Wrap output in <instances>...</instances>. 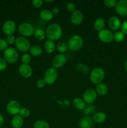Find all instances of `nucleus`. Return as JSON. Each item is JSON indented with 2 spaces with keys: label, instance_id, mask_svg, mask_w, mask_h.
I'll use <instances>...</instances> for the list:
<instances>
[{
  "label": "nucleus",
  "instance_id": "nucleus-1",
  "mask_svg": "<svg viewBox=\"0 0 127 128\" xmlns=\"http://www.w3.org/2000/svg\"><path fill=\"white\" fill-rule=\"evenodd\" d=\"M46 34L48 40L52 41H57L62 37V28L58 24L52 23L47 28Z\"/></svg>",
  "mask_w": 127,
  "mask_h": 128
},
{
  "label": "nucleus",
  "instance_id": "nucleus-2",
  "mask_svg": "<svg viewBox=\"0 0 127 128\" xmlns=\"http://www.w3.org/2000/svg\"><path fill=\"white\" fill-rule=\"evenodd\" d=\"M83 44V40L81 36L74 35L72 36L68 41V48L73 51H77L82 47Z\"/></svg>",
  "mask_w": 127,
  "mask_h": 128
},
{
  "label": "nucleus",
  "instance_id": "nucleus-3",
  "mask_svg": "<svg viewBox=\"0 0 127 128\" xmlns=\"http://www.w3.org/2000/svg\"><path fill=\"white\" fill-rule=\"evenodd\" d=\"M105 71L101 68H96L93 69L91 72L90 79L91 82H93V84H98L101 83L105 78Z\"/></svg>",
  "mask_w": 127,
  "mask_h": 128
},
{
  "label": "nucleus",
  "instance_id": "nucleus-4",
  "mask_svg": "<svg viewBox=\"0 0 127 128\" xmlns=\"http://www.w3.org/2000/svg\"><path fill=\"white\" fill-rule=\"evenodd\" d=\"M19 58V53L14 48H7L4 51V59L9 63H15Z\"/></svg>",
  "mask_w": 127,
  "mask_h": 128
},
{
  "label": "nucleus",
  "instance_id": "nucleus-5",
  "mask_svg": "<svg viewBox=\"0 0 127 128\" xmlns=\"http://www.w3.org/2000/svg\"><path fill=\"white\" fill-rule=\"evenodd\" d=\"M18 31L23 36L30 37L34 35L35 28L32 24L29 22H23L19 26Z\"/></svg>",
  "mask_w": 127,
  "mask_h": 128
},
{
  "label": "nucleus",
  "instance_id": "nucleus-6",
  "mask_svg": "<svg viewBox=\"0 0 127 128\" xmlns=\"http://www.w3.org/2000/svg\"><path fill=\"white\" fill-rule=\"evenodd\" d=\"M58 77V72L54 68H49L46 70L44 74V80L46 81L47 84H52L57 80Z\"/></svg>",
  "mask_w": 127,
  "mask_h": 128
},
{
  "label": "nucleus",
  "instance_id": "nucleus-7",
  "mask_svg": "<svg viewBox=\"0 0 127 128\" xmlns=\"http://www.w3.org/2000/svg\"><path fill=\"white\" fill-rule=\"evenodd\" d=\"M15 44L17 50L21 52H26L29 51L31 48V44L29 40L22 36L19 37L16 39Z\"/></svg>",
  "mask_w": 127,
  "mask_h": 128
},
{
  "label": "nucleus",
  "instance_id": "nucleus-8",
  "mask_svg": "<svg viewBox=\"0 0 127 128\" xmlns=\"http://www.w3.org/2000/svg\"><path fill=\"white\" fill-rule=\"evenodd\" d=\"M97 93L93 89H88L84 92L83 94V100L88 104H92L97 99Z\"/></svg>",
  "mask_w": 127,
  "mask_h": 128
},
{
  "label": "nucleus",
  "instance_id": "nucleus-9",
  "mask_svg": "<svg viewBox=\"0 0 127 128\" xmlns=\"http://www.w3.org/2000/svg\"><path fill=\"white\" fill-rule=\"evenodd\" d=\"M98 38L101 41L105 43H110L114 40L113 38V34L112 31L108 30H102L99 31L98 33Z\"/></svg>",
  "mask_w": 127,
  "mask_h": 128
},
{
  "label": "nucleus",
  "instance_id": "nucleus-10",
  "mask_svg": "<svg viewBox=\"0 0 127 128\" xmlns=\"http://www.w3.org/2000/svg\"><path fill=\"white\" fill-rule=\"evenodd\" d=\"M6 110L10 114L16 116V115L18 114L20 110H21V106L18 101H16V100H11V101H9L7 103Z\"/></svg>",
  "mask_w": 127,
  "mask_h": 128
},
{
  "label": "nucleus",
  "instance_id": "nucleus-11",
  "mask_svg": "<svg viewBox=\"0 0 127 128\" xmlns=\"http://www.w3.org/2000/svg\"><path fill=\"white\" fill-rule=\"evenodd\" d=\"M16 29V23L12 20H7L2 25V30L4 33L7 36L13 34Z\"/></svg>",
  "mask_w": 127,
  "mask_h": 128
},
{
  "label": "nucleus",
  "instance_id": "nucleus-12",
  "mask_svg": "<svg viewBox=\"0 0 127 128\" xmlns=\"http://www.w3.org/2000/svg\"><path fill=\"white\" fill-rule=\"evenodd\" d=\"M67 61V58L63 54H57L53 58L52 61V65L55 69L61 68L64 66Z\"/></svg>",
  "mask_w": 127,
  "mask_h": 128
},
{
  "label": "nucleus",
  "instance_id": "nucleus-13",
  "mask_svg": "<svg viewBox=\"0 0 127 128\" xmlns=\"http://www.w3.org/2000/svg\"><path fill=\"white\" fill-rule=\"evenodd\" d=\"M115 11L122 16H127V0H120L115 6Z\"/></svg>",
  "mask_w": 127,
  "mask_h": 128
},
{
  "label": "nucleus",
  "instance_id": "nucleus-14",
  "mask_svg": "<svg viewBox=\"0 0 127 128\" xmlns=\"http://www.w3.org/2000/svg\"><path fill=\"white\" fill-rule=\"evenodd\" d=\"M18 70L20 75L24 78H28L31 77L32 74V68L29 64H22L19 66Z\"/></svg>",
  "mask_w": 127,
  "mask_h": 128
},
{
  "label": "nucleus",
  "instance_id": "nucleus-15",
  "mask_svg": "<svg viewBox=\"0 0 127 128\" xmlns=\"http://www.w3.org/2000/svg\"><path fill=\"white\" fill-rule=\"evenodd\" d=\"M83 20V13L80 10H75L72 12L70 16V21L74 25H79L82 22Z\"/></svg>",
  "mask_w": 127,
  "mask_h": 128
},
{
  "label": "nucleus",
  "instance_id": "nucleus-16",
  "mask_svg": "<svg viewBox=\"0 0 127 128\" xmlns=\"http://www.w3.org/2000/svg\"><path fill=\"white\" fill-rule=\"evenodd\" d=\"M108 24L111 30H113V31H118V30L121 28L122 23H121L120 20L118 17H117V16H112L108 20Z\"/></svg>",
  "mask_w": 127,
  "mask_h": 128
},
{
  "label": "nucleus",
  "instance_id": "nucleus-17",
  "mask_svg": "<svg viewBox=\"0 0 127 128\" xmlns=\"http://www.w3.org/2000/svg\"><path fill=\"white\" fill-rule=\"evenodd\" d=\"M78 126L80 128H92L93 126V119L88 116H83L80 120Z\"/></svg>",
  "mask_w": 127,
  "mask_h": 128
},
{
  "label": "nucleus",
  "instance_id": "nucleus-18",
  "mask_svg": "<svg viewBox=\"0 0 127 128\" xmlns=\"http://www.w3.org/2000/svg\"><path fill=\"white\" fill-rule=\"evenodd\" d=\"M24 124V120L19 115H16L11 120V126L13 128H21Z\"/></svg>",
  "mask_w": 127,
  "mask_h": 128
},
{
  "label": "nucleus",
  "instance_id": "nucleus-19",
  "mask_svg": "<svg viewBox=\"0 0 127 128\" xmlns=\"http://www.w3.org/2000/svg\"><path fill=\"white\" fill-rule=\"evenodd\" d=\"M95 91L100 96H105L108 92V86L105 84L101 82V83L97 84Z\"/></svg>",
  "mask_w": 127,
  "mask_h": 128
},
{
  "label": "nucleus",
  "instance_id": "nucleus-20",
  "mask_svg": "<svg viewBox=\"0 0 127 128\" xmlns=\"http://www.w3.org/2000/svg\"><path fill=\"white\" fill-rule=\"evenodd\" d=\"M44 48L45 51L47 53H53L55 51V49H56V45H55V43L54 42V41L48 40L45 42Z\"/></svg>",
  "mask_w": 127,
  "mask_h": 128
},
{
  "label": "nucleus",
  "instance_id": "nucleus-21",
  "mask_svg": "<svg viewBox=\"0 0 127 128\" xmlns=\"http://www.w3.org/2000/svg\"><path fill=\"white\" fill-rule=\"evenodd\" d=\"M54 17L52 11L49 10H44L40 12V18L42 20L46 21H51Z\"/></svg>",
  "mask_w": 127,
  "mask_h": 128
},
{
  "label": "nucleus",
  "instance_id": "nucleus-22",
  "mask_svg": "<svg viewBox=\"0 0 127 128\" xmlns=\"http://www.w3.org/2000/svg\"><path fill=\"white\" fill-rule=\"evenodd\" d=\"M73 105L77 110H83L86 106V103L83 99L80 98H75L73 100Z\"/></svg>",
  "mask_w": 127,
  "mask_h": 128
},
{
  "label": "nucleus",
  "instance_id": "nucleus-23",
  "mask_svg": "<svg viewBox=\"0 0 127 128\" xmlns=\"http://www.w3.org/2000/svg\"><path fill=\"white\" fill-rule=\"evenodd\" d=\"M92 119L97 123H103L107 120V115L103 112H98L93 115Z\"/></svg>",
  "mask_w": 127,
  "mask_h": 128
},
{
  "label": "nucleus",
  "instance_id": "nucleus-24",
  "mask_svg": "<svg viewBox=\"0 0 127 128\" xmlns=\"http://www.w3.org/2000/svg\"><path fill=\"white\" fill-rule=\"evenodd\" d=\"M93 27L94 29L98 32L102 31L103 30V28L105 27V20L102 18H98L93 23Z\"/></svg>",
  "mask_w": 127,
  "mask_h": 128
},
{
  "label": "nucleus",
  "instance_id": "nucleus-25",
  "mask_svg": "<svg viewBox=\"0 0 127 128\" xmlns=\"http://www.w3.org/2000/svg\"><path fill=\"white\" fill-rule=\"evenodd\" d=\"M34 36L35 38H36L37 41H42L46 38V32H45L43 30H42V29L41 28H37L36 29V30H35Z\"/></svg>",
  "mask_w": 127,
  "mask_h": 128
},
{
  "label": "nucleus",
  "instance_id": "nucleus-26",
  "mask_svg": "<svg viewBox=\"0 0 127 128\" xmlns=\"http://www.w3.org/2000/svg\"><path fill=\"white\" fill-rule=\"evenodd\" d=\"M29 52L31 55L34 56H39L42 54V50L41 46L38 45H33L29 49Z\"/></svg>",
  "mask_w": 127,
  "mask_h": 128
},
{
  "label": "nucleus",
  "instance_id": "nucleus-27",
  "mask_svg": "<svg viewBox=\"0 0 127 128\" xmlns=\"http://www.w3.org/2000/svg\"><path fill=\"white\" fill-rule=\"evenodd\" d=\"M34 128H49V124L45 120H39L34 123Z\"/></svg>",
  "mask_w": 127,
  "mask_h": 128
},
{
  "label": "nucleus",
  "instance_id": "nucleus-28",
  "mask_svg": "<svg viewBox=\"0 0 127 128\" xmlns=\"http://www.w3.org/2000/svg\"><path fill=\"white\" fill-rule=\"evenodd\" d=\"M125 34L122 31H118L113 34V38L114 40L117 42H120L124 40Z\"/></svg>",
  "mask_w": 127,
  "mask_h": 128
},
{
  "label": "nucleus",
  "instance_id": "nucleus-29",
  "mask_svg": "<svg viewBox=\"0 0 127 128\" xmlns=\"http://www.w3.org/2000/svg\"><path fill=\"white\" fill-rule=\"evenodd\" d=\"M56 49H57V51L61 53H63L65 52L68 49V45L64 42H60L57 44V46H56Z\"/></svg>",
  "mask_w": 127,
  "mask_h": 128
},
{
  "label": "nucleus",
  "instance_id": "nucleus-30",
  "mask_svg": "<svg viewBox=\"0 0 127 128\" xmlns=\"http://www.w3.org/2000/svg\"><path fill=\"white\" fill-rule=\"evenodd\" d=\"M95 111V107L93 105L89 104L87 106H85V108H84V110H83V114L86 116H88V115L91 114L93 113V112Z\"/></svg>",
  "mask_w": 127,
  "mask_h": 128
},
{
  "label": "nucleus",
  "instance_id": "nucleus-31",
  "mask_svg": "<svg viewBox=\"0 0 127 128\" xmlns=\"http://www.w3.org/2000/svg\"><path fill=\"white\" fill-rule=\"evenodd\" d=\"M19 115L22 118H26L30 115V111L27 108H22L20 110Z\"/></svg>",
  "mask_w": 127,
  "mask_h": 128
},
{
  "label": "nucleus",
  "instance_id": "nucleus-32",
  "mask_svg": "<svg viewBox=\"0 0 127 128\" xmlns=\"http://www.w3.org/2000/svg\"><path fill=\"white\" fill-rule=\"evenodd\" d=\"M31 61V57L30 54L26 53L24 54L21 57V61H22V64H29Z\"/></svg>",
  "mask_w": 127,
  "mask_h": 128
},
{
  "label": "nucleus",
  "instance_id": "nucleus-33",
  "mask_svg": "<svg viewBox=\"0 0 127 128\" xmlns=\"http://www.w3.org/2000/svg\"><path fill=\"white\" fill-rule=\"evenodd\" d=\"M117 2L115 0H105L104 4L107 8H112L115 7Z\"/></svg>",
  "mask_w": 127,
  "mask_h": 128
},
{
  "label": "nucleus",
  "instance_id": "nucleus-34",
  "mask_svg": "<svg viewBox=\"0 0 127 128\" xmlns=\"http://www.w3.org/2000/svg\"><path fill=\"white\" fill-rule=\"evenodd\" d=\"M7 42L6 40L0 38V51H5L7 48Z\"/></svg>",
  "mask_w": 127,
  "mask_h": 128
},
{
  "label": "nucleus",
  "instance_id": "nucleus-35",
  "mask_svg": "<svg viewBox=\"0 0 127 128\" xmlns=\"http://www.w3.org/2000/svg\"><path fill=\"white\" fill-rule=\"evenodd\" d=\"M46 84H47L44 79H40V80H37V81L36 82V86L40 89L44 88L46 86Z\"/></svg>",
  "mask_w": 127,
  "mask_h": 128
},
{
  "label": "nucleus",
  "instance_id": "nucleus-36",
  "mask_svg": "<svg viewBox=\"0 0 127 128\" xmlns=\"http://www.w3.org/2000/svg\"><path fill=\"white\" fill-rule=\"evenodd\" d=\"M7 67V62L4 58H0V71H4Z\"/></svg>",
  "mask_w": 127,
  "mask_h": 128
},
{
  "label": "nucleus",
  "instance_id": "nucleus-37",
  "mask_svg": "<svg viewBox=\"0 0 127 128\" xmlns=\"http://www.w3.org/2000/svg\"><path fill=\"white\" fill-rule=\"evenodd\" d=\"M66 8H67V10L69 12H73V11H75V4L73 2H67V5H66Z\"/></svg>",
  "mask_w": 127,
  "mask_h": 128
},
{
  "label": "nucleus",
  "instance_id": "nucleus-38",
  "mask_svg": "<svg viewBox=\"0 0 127 128\" xmlns=\"http://www.w3.org/2000/svg\"><path fill=\"white\" fill-rule=\"evenodd\" d=\"M44 1L42 0H33L32 1V4L34 7L36 8H41L43 4Z\"/></svg>",
  "mask_w": 127,
  "mask_h": 128
},
{
  "label": "nucleus",
  "instance_id": "nucleus-39",
  "mask_svg": "<svg viewBox=\"0 0 127 128\" xmlns=\"http://www.w3.org/2000/svg\"><path fill=\"white\" fill-rule=\"evenodd\" d=\"M16 38L13 34L8 35L6 38V41H7V44H12L16 42Z\"/></svg>",
  "mask_w": 127,
  "mask_h": 128
},
{
  "label": "nucleus",
  "instance_id": "nucleus-40",
  "mask_svg": "<svg viewBox=\"0 0 127 128\" xmlns=\"http://www.w3.org/2000/svg\"><path fill=\"white\" fill-rule=\"evenodd\" d=\"M121 31L123 32L125 34H127V21H124L121 25Z\"/></svg>",
  "mask_w": 127,
  "mask_h": 128
},
{
  "label": "nucleus",
  "instance_id": "nucleus-41",
  "mask_svg": "<svg viewBox=\"0 0 127 128\" xmlns=\"http://www.w3.org/2000/svg\"><path fill=\"white\" fill-rule=\"evenodd\" d=\"M52 13H53L54 15L59 14V12H60L59 8H57V7L54 8L52 9Z\"/></svg>",
  "mask_w": 127,
  "mask_h": 128
},
{
  "label": "nucleus",
  "instance_id": "nucleus-42",
  "mask_svg": "<svg viewBox=\"0 0 127 128\" xmlns=\"http://www.w3.org/2000/svg\"><path fill=\"white\" fill-rule=\"evenodd\" d=\"M4 122V119L3 116L1 114H0V127L3 125Z\"/></svg>",
  "mask_w": 127,
  "mask_h": 128
},
{
  "label": "nucleus",
  "instance_id": "nucleus-43",
  "mask_svg": "<svg viewBox=\"0 0 127 128\" xmlns=\"http://www.w3.org/2000/svg\"><path fill=\"white\" fill-rule=\"evenodd\" d=\"M124 68H125V71H127V60H126L125 62V64H124Z\"/></svg>",
  "mask_w": 127,
  "mask_h": 128
},
{
  "label": "nucleus",
  "instance_id": "nucleus-44",
  "mask_svg": "<svg viewBox=\"0 0 127 128\" xmlns=\"http://www.w3.org/2000/svg\"><path fill=\"white\" fill-rule=\"evenodd\" d=\"M46 2H53V1H45Z\"/></svg>",
  "mask_w": 127,
  "mask_h": 128
}]
</instances>
